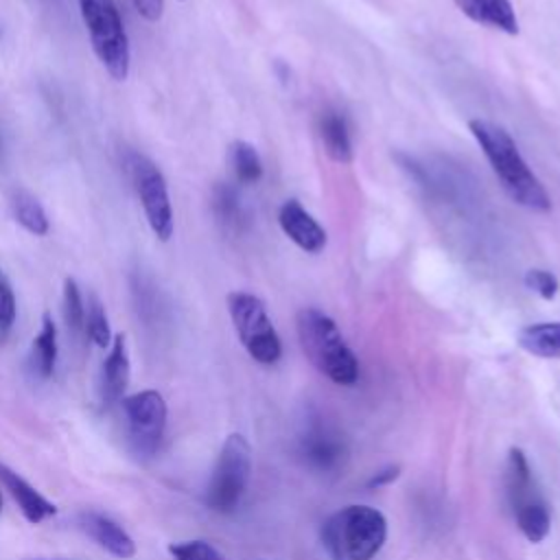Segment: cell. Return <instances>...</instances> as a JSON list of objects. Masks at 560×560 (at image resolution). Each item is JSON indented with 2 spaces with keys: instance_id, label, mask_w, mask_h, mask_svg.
<instances>
[{
  "instance_id": "1",
  "label": "cell",
  "mask_w": 560,
  "mask_h": 560,
  "mask_svg": "<svg viewBox=\"0 0 560 560\" xmlns=\"http://www.w3.org/2000/svg\"><path fill=\"white\" fill-rule=\"evenodd\" d=\"M468 131L477 140L492 173L514 203L534 212H547L551 208L549 192L527 166L514 138L503 127L483 118H472L468 122Z\"/></svg>"
},
{
  "instance_id": "2",
  "label": "cell",
  "mask_w": 560,
  "mask_h": 560,
  "mask_svg": "<svg viewBox=\"0 0 560 560\" xmlns=\"http://www.w3.org/2000/svg\"><path fill=\"white\" fill-rule=\"evenodd\" d=\"M295 330L306 359L332 383L354 385L359 378V361L337 324L319 308L306 306L295 315Z\"/></svg>"
},
{
  "instance_id": "3",
  "label": "cell",
  "mask_w": 560,
  "mask_h": 560,
  "mask_svg": "<svg viewBox=\"0 0 560 560\" xmlns=\"http://www.w3.org/2000/svg\"><path fill=\"white\" fill-rule=\"evenodd\" d=\"M387 538L385 516L370 505H348L322 527V542L332 560H372Z\"/></svg>"
},
{
  "instance_id": "4",
  "label": "cell",
  "mask_w": 560,
  "mask_h": 560,
  "mask_svg": "<svg viewBox=\"0 0 560 560\" xmlns=\"http://www.w3.org/2000/svg\"><path fill=\"white\" fill-rule=\"evenodd\" d=\"M92 50L114 81H125L131 66L129 37L114 0H77Z\"/></svg>"
},
{
  "instance_id": "5",
  "label": "cell",
  "mask_w": 560,
  "mask_h": 560,
  "mask_svg": "<svg viewBox=\"0 0 560 560\" xmlns=\"http://www.w3.org/2000/svg\"><path fill=\"white\" fill-rule=\"evenodd\" d=\"M228 311L247 354L262 365L278 363L282 343L267 315L265 302L249 291H232L228 293Z\"/></svg>"
},
{
  "instance_id": "6",
  "label": "cell",
  "mask_w": 560,
  "mask_h": 560,
  "mask_svg": "<svg viewBox=\"0 0 560 560\" xmlns=\"http://www.w3.org/2000/svg\"><path fill=\"white\" fill-rule=\"evenodd\" d=\"M252 472V448L241 433L225 438L212 477L206 488V505L214 512H234L241 503Z\"/></svg>"
},
{
  "instance_id": "7",
  "label": "cell",
  "mask_w": 560,
  "mask_h": 560,
  "mask_svg": "<svg viewBox=\"0 0 560 560\" xmlns=\"http://www.w3.org/2000/svg\"><path fill=\"white\" fill-rule=\"evenodd\" d=\"M125 171L142 203L151 232L160 241H168L175 230V219H173L168 186L162 171L153 160H149L138 151H129L125 155Z\"/></svg>"
},
{
  "instance_id": "8",
  "label": "cell",
  "mask_w": 560,
  "mask_h": 560,
  "mask_svg": "<svg viewBox=\"0 0 560 560\" xmlns=\"http://www.w3.org/2000/svg\"><path fill=\"white\" fill-rule=\"evenodd\" d=\"M127 440L136 455H155L166 429V402L155 389H142L122 398Z\"/></svg>"
},
{
  "instance_id": "9",
  "label": "cell",
  "mask_w": 560,
  "mask_h": 560,
  "mask_svg": "<svg viewBox=\"0 0 560 560\" xmlns=\"http://www.w3.org/2000/svg\"><path fill=\"white\" fill-rule=\"evenodd\" d=\"M300 455L317 470H335L346 455L341 433L322 418H308L300 433Z\"/></svg>"
},
{
  "instance_id": "10",
  "label": "cell",
  "mask_w": 560,
  "mask_h": 560,
  "mask_svg": "<svg viewBox=\"0 0 560 560\" xmlns=\"http://www.w3.org/2000/svg\"><path fill=\"white\" fill-rule=\"evenodd\" d=\"M282 232L306 254H319L326 247V230L304 210L298 199H287L278 210Z\"/></svg>"
},
{
  "instance_id": "11",
  "label": "cell",
  "mask_w": 560,
  "mask_h": 560,
  "mask_svg": "<svg viewBox=\"0 0 560 560\" xmlns=\"http://www.w3.org/2000/svg\"><path fill=\"white\" fill-rule=\"evenodd\" d=\"M79 525L98 547H103L114 558L127 560V558L136 556L133 538L109 516L98 514V512H83L79 516Z\"/></svg>"
},
{
  "instance_id": "12",
  "label": "cell",
  "mask_w": 560,
  "mask_h": 560,
  "mask_svg": "<svg viewBox=\"0 0 560 560\" xmlns=\"http://www.w3.org/2000/svg\"><path fill=\"white\" fill-rule=\"evenodd\" d=\"M129 352H127V339L122 332H118L112 339L109 352L101 368V398L105 405H114L122 398L127 385H129Z\"/></svg>"
},
{
  "instance_id": "13",
  "label": "cell",
  "mask_w": 560,
  "mask_h": 560,
  "mask_svg": "<svg viewBox=\"0 0 560 560\" xmlns=\"http://www.w3.org/2000/svg\"><path fill=\"white\" fill-rule=\"evenodd\" d=\"M457 9L475 24L516 35L518 18L510 0H453Z\"/></svg>"
},
{
  "instance_id": "14",
  "label": "cell",
  "mask_w": 560,
  "mask_h": 560,
  "mask_svg": "<svg viewBox=\"0 0 560 560\" xmlns=\"http://www.w3.org/2000/svg\"><path fill=\"white\" fill-rule=\"evenodd\" d=\"M0 479L7 488V492L11 494V499L18 503L20 512L24 514V518L28 523H42L48 516H52L57 512L55 503H50L44 494H39L24 477H20L18 472H13L7 466H0Z\"/></svg>"
},
{
  "instance_id": "15",
  "label": "cell",
  "mask_w": 560,
  "mask_h": 560,
  "mask_svg": "<svg viewBox=\"0 0 560 560\" xmlns=\"http://www.w3.org/2000/svg\"><path fill=\"white\" fill-rule=\"evenodd\" d=\"M319 138H322L326 155L332 162H339V164H350L352 162L354 151H352L350 131H348V125H346V120L339 112L326 109L319 116Z\"/></svg>"
},
{
  "instance_id": "16",
  "label": "cell",
  "mask_w": 560,
  "mask_h": 560,
  "mask_svg": "<svg viewBox=\"0 0 560 560\" xmlns=\"http://www.w3.org/2000/svg\"><path fill=\"white\" fill-rule=\"evenodd\" d=\"M28 365L35 376L50 378L57 365V326L48 313L42 317V328L31 343Z\"/></svg>"
},
{
  "instance_id": "17",
  "label": "cell",
  "mask_w": 560,
  "mask_h": 560,
  "mask_svg": "<svg viewBox=\"0 0 560 560\" xmlns=\"http://www.w3.org/2000/svg\"><path fill=\"white\" fill-rule=\"evenodd\" d=\"M518 346L540 359H560V322H538L518 330Z\"/></svg>"
},
{
  "instance_id": "18",
  "label": "cell",
  "mask_w": 560,
  "mask_h": 560,
  "mask_svg": "<svg viewBox=\"0 0 560 560\" xmlns=\"http://www.w3.org/2000/svg\"><path fill=\"white\" fill-rule=\"evenodd\" d=\"M505 486H508V497L512 508L527 503L538 497L534 481H532V468L527 464V457L521 448H510L508 453V464H505Z\"/></svg>"
},
{
  "instance_id": "19",
  "label": "cell",
  "mask_w": 560,
  "mask_h": 560,
  "mask_svg": "<svg viewBox=\"0 0 560 560\" xmlns=\"http://www.w3.org/2000/svg\"><path fill=\"white\" fill-rule=\"evenodd\" d=\"M11 212L13 219L33 236H46L50 230L48 223V214L44 210V206L39 203V199L35 195H31L28 190H13L11 195Z\"/></svg>"
},
{
  "instance_id": "20",
  "label": "cell",
  "mask_w": 560,
  "mask_h": 560,
  "mask_svg": "<svg viewBox=\"0 0 560 560\" xmlns=\"http://www.w3.org/2000/svg\"><path fill=\"white\" fill-rule=\"evenodd\" d=\"M512 510H514V518H516L518 529L523 532V536L529 542H540V540L547 538L549 527H551V514H549L547 503L540 497L532 499L527 503H521Z\"/></svg>"
},
{
  "instance_id": "21",
  "label": "cell",
  "mask_w": 560,
  "mask_h": 560,
  "mask_svg": "<svg viewBox=\"0 0 560 560\" xmlns=\"http://www.w3.org/2000/svg\"><path fill=\"white\" fill-rule=\"evenodd\" d=\"M228 160L236 182L256 184L262 177V160L254 149V144L245 140H234L228 149Z\"/></svg>"
},
{
  "instance_id": "22",
  "label": "cell",
  "mask_w": 560,
  "mask_h": 560,
  "mask_svg": "<svg viewBox=\"0 0 560 560\" xmlns=\"http://www.w3.org/2000/svg\"><path fill=\"white\" fill-rule=\"evenodd\" d=\"M212 210L217 219L228 228H238L243 223V206L234 186L217 184L212 190Z\"/></svg>"
},
{
  "instance_id": "23",
  "label": "cell",
  "mask_w": 560,
  "mask_h": 560,
  "mask_svg": "<svg viewBox=\"0 0 560 560\" xmlns=\"http://www.w3.org/2000/svg\"><path fill=\"white\" fill-rule=\"evenodd\" d=\"M63 319L72 335H81L85 330V304L74 278L63 280Z\"/></svg>"
},
{
  "instance_id": "24",
  "label": "cell",
  "mask_w": 560,
  "mask_h": 560,
  "mask_svg": "<svg viewBox=\"0 0 560 560\" xmlns=\"http://www.w3.org/2000/svg\"><path fill=\"white\" fill-rule=\"evenodd\" d=\"M85 335L98 346V348H107L112 346V328H109V319L105 313V306L98 302V298H90L88 308H85Z\"/></svg>"
},
{
  "instance_id": "25",
  "label": "cell",
  "mask_w": 560,
  "mask_h": 560,
  "mask_svg": "<svg viewBox=\"0 0 560 560\" xmlns=\"http://www.w3.org/2000/svg\"><path fill=\"white\" fill-rule=\"evenodd\" d=\"M173 560H225L223 553L206 540H182L168 547Z\"/></svg>"
},
{
  "instance_id": "26",
  "label": "cell",
  "mask_w": 560,
  "mask_h": 560,
  "mask_svg": "<svg viewBox=\"0 0 560 560\" xmlns=\"http://www.w3.org/2000/svg\"><path fill=\"white\" fill-rule=\"evenodd\" d=\"M523 282L529 291L538 293L542 300H553L560 289L558 278L547 269H527L523 276Z\"/></svg>"
},
{
  "instance_id": "27",
  "label": "cell",
  "mask_w": 560,
  "mask_h": 560,
  "mask_svg": "<svg viewBox=\"0 0 560 560\" xmlns=\"http://www.w3.org/2000/svg\"><path fill=\"white\" fill-rule=\"evenodd\" d=\"M15 313H18L15 295L11 287L4 280H0V330H9L13 326Z\"/></svg>"
},
{
  "instance_id": "28",
  "label": "cell",
  "mask_w": 560,
  "mask_h": 560,
  "mask_svg": "<svg viewBox=\"0 0 560 560\" xmlns=\"http://www.w3.org/2000/svg\"><path fill=\"white\" fill-rule=\"evenodd\" d=\"M131 4L147 22H158L164 13V0H131Z\"/></svg>"
},
{
  "instance_id": "29",
  "label": "cell",
  "mask_w": 560,
  "mask_h": 560,
  "mask_svg": "<svg viewBox=\"0 0 560 560\" xmlns=\"http://www.w3.org/2000/svg\"><path fill=\"white\" fill-rule=\"evenodd\" d=\"M400 475V468L398 466H387L378 472H374L370 479H368V488H381V486H387L392 481H396Z\"/></svg>"
},
{
  "instance_id": "30",
  "label": "cell",
  "mask_w": 560,
  "mask_h": 560,
  "mask_svg": "<svg viewBox=\"0 0 560 560\" xmlns=\"http://www.w3.org/2000/svg\"><path fill=\"white\" fill-rule=\"evenodd\" d=\"M0 508H2V497H0Z\"/></svg>"
},
{
  "instance_id": "31",
  "label": "cell",
  "mask_w": 560,
  "mask_h": 560,
  "mask_svg": "<svg viewBox=\"0 0 560 560\" xmlns=\"http://www.w3.org/2000/svg\"><path fill=\"white\" fill-rule=\"evenodd\" d=\"M0 151H2V142H0Z\"/></svg>"
},
{
  "instance_id": "32",
  "label": "cell",
  "mask_w": 560,
  "mask_h": 560,
  "mask_svg": "<svg viewBox=\"0 0 560 560\" xmlns=\"http://www.w3.org/2000/svg\"><path fill=\"white\" fill-rule=\"evenodd\" d=\"M182 2H184V0H182Z\"/></svg>"
}]
</instances>
